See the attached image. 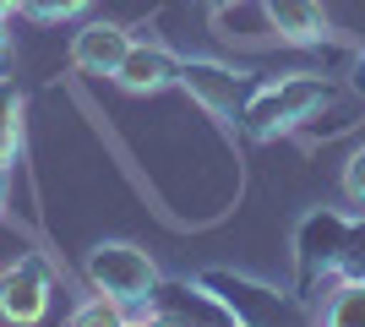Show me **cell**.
<instances>
[{
	"label": "cell",
	"instance_id": "obj_1",
	"mask_svg": "<svg viewBox=\"0 0 365 327\" xmlns=\"http://www.w3.org/2000/svg\"><path fill=\"white\" fill-rule=\"evenodd\" d=\"M333 93L338 88L327 77H278V82H267V88L251 93L240 125L257 142H273V137H284V131H294L300 120H311L322 104H333Z\"/></svg>",
	"mask_w": 365,
	"mask_h": 327
},
{
	"label": "cell",
	"instance_id": "obj_2",
	"mask_svg": "<svg viewBox=\"0 0 365 327\" xmlns=\"http://www.w3.org/2000/svg\"><path fill=\"white\" fill-rule=\"evenodd\" d=\"M88 279H93V289H98V295H115L131 316H142V306H148L158 273H153L148 251L125 246V240H109V246L88 251Z\"/></svg>",
	"mask_w": 365,
	"mask_h": 327
},
{
	"label": "cell",
	"instance_id": "obj_3",
	"mask_svg": "<svg viewBox=\"0 0 365 327\" xmlns=\"http://www.w3.org/2000/svg\"><path fill=\"white\" fill-rule=\"evenodd\" d=\"M202 284H207L229 311H235V322H245V327H278V322H300L305 316L289 295H278L273 284H257V279H245V273H229V267L202 273Z\"/></svg>",
	"mask_w": 365,
	"mask_h": 327
},
{
	"label": "cell",
	"instance_id": "obj_4",
	"mask_svg": "<svg viewBox=\"0 0 365 327\" xmlns=\"http://www.w3.org/2000/svg\"><path fill=\"white\" fill-rule=\"evenodd\" d=\"M142 316H148V322H175V327H185V322L235 327V311H229L202 279L197 284H191V279H158V284H153V295H148V306H142Z\"/></svg>",
	"mask_w": 365,
	"mask_h": 327
},
{
	"label": "cell",
	"instance_id": "obj_5",
	"mask_svg": "<svg viewBox=\"0 0 365 327\" xmlns=\"http://www.w3.org/2000/svg\"><path fill=\"white\" fill-rule=\"evenodd\" d=\"M349 240V218L344 213H311L294 234V273H300V295H311L327 273H338V251Z\"/></svg>",
	"mask_w": 365,
	"mask_h": 327
},
{
	"label": "cell",
	"instance_id": "obj_6",
	"mask_svg": "<svg viewBox=\"0 0 365 327\" xmlns=\"http://www.w3.org/2000/svg\"><path fill=\"white\" fill-rule=\"evenodd\" d=\"M180 88L197 104H207L213 115H224V120H240L251 93H257V82L245 77V71H229L218 61H180Z\"/></svg>",
	"mask_w": 365,
	"mask_h": 327
},
{
	"label": "cell",
	"instance_id": "obj_7",
	"mask_svg": "<svg viewBox=\"0 0 365 327\" xmlns=\"http://www.w3.org/2000/svg\"><path fill=\"white\" fill-rule=\"evenodd\" d=\"M49 295H55V273L44 256H22L16 267L0 273V316L6 322H44Z\"/></svg>",
	"mask_w": 365,
	"mask_h": 327
},
{
	"label": "cell",
	"instance_id": "obj_8",
	"mask_svg": "<svg viewBox=\"0 0 365 327\" xmlns=\"http://www.w3.org/2000/svg\"><path fill=\"white\" fill-rule=\"evenodd\" d=\"M125 55H131V33L115 28V22H88L71 38V66L76 71H93V77H115Z\"/></svg>",
	"mask_w": 365,
	"mask_h": 327
},
{
	"label": "cell",
	"instance_id": "obj_9",
	"mask_svg": "<svg viewBox=\"0 0 365 327\" xmlns=\"http://www.w3.org/2000/svg\"><path fill=\"white\" fill-rule=\"evenodd\" d=\"M115 82L131 88V93H158L169 82H180V61H175L169 49H158V44H131V55L120 61Z\"/></svg>",
	"mask_w": 365,
	"mask_h": 327
},
{
	"label": "cell",
	"instance_id": "obj_10",
	"mask_svg": "<svg viewBox=\"0 0 365 327\" xmlns=\"http://www.w3.org/2000/svg\"><path fill=\"white\" fill-rule=\"evenodd\" d=\"M262 11H267V22H273L284 38H294V44H322V38H327V16H322L317 0H262Z\"/></svg>",
	"mask_w": 365,
	"mask_h": 327
},
{
	"label": "cell",
	"instance_id": "obj_11",
	"mask_svg": "<svg viewBox=\"0 0 365 327\" xmlns=\"http://www.w3.org/2000/svg\"><path fill=\"white\" fill-rule=\"evenodd\" d=\"M327 322H338V327H365V284H344V289L327 300Z\"/></svg>",
	"mask_w": 365,
	"mask_h": 327
},
{
	"label": "cell",
	"instance_id": "obj_12",
	"mask_svg": "<svg viewBox=\"0 0 365 327\" xmlns=\"http://www.w3.org/2000/svg\"><path fill=\"white\" fill-rule=\"evenodd\" d=\"M338 279L344 284H365V224H349V240L338 251Z\"/></svg>",
	"mask_w": 365,
	"mask_h": 327
},
{
	"label": "cell",
	"instance_id": "obj_13",
	"mask_svg": "<svg viewBox=\"0 0 365 327\" xmlns=\"http://www.w3.org/2000/svg\"><path fill=\"white\" fill-rule=\"evenodd\" d=\"M88 0H16V11L33 16V22H61V16H76Z\"/></svg>",
	"mask_w": 365,
	"mask_h": 327
},
{
	"label": "cell",
	"instance_id": "obj_14",
	"mask_svg": "<svg viewBox=\"0 0 365 327\" xmlns=\"http://www.w3.org/2000/svg\"><path fill=\"white\" fill-rule=\"evenodd\" d=\"M125 306L115 295H104V300H93V306H82V311H76V327H98V322H125Z\"/></svg>",
	"mask_w": 365,
	"mask_h": 327
},
{
	"label": "cell",
	"instance_id": "obj_15",
	"mask_svg": "<svg viewBox=\"0 0 365 327\" xmlns=\"http://www.w3.org/2000/svg\"><path fill=\"white\" fill-rule=\"evenodd\" d=\"M344 197H349V202H365V147H354L349 164H344Z\"/></svg>",
	"mask_w": 365,
	"mask_h": 327
},
{
	"label": "cell",
	"instance_id": "obj_16",
	"mask_svg": "<svg viewBox=\"0 0 365 327\" xmlns=\"http://www.w3.org/2000/svg\"><path fill=\"white\" fill-rule=\"evenodd\" d=\"M6 120H22V93H16V82L0 77V125Z\"/></svg>",
	"mask_w": 365,
	"mask_h": 327
},
{
	"label": "cell",
	"instance_id": "obj_17",
	"mask_svg": "<svg viewBox=\"0 0 365 327\" xmlns=\"http://www.w3.org/2000/svg\"><path fill=\"white\" fill-rule=\"evenodd\" d=\"M16 142H22V125L6 120V125H0V170H6V164L16 158Z\"/></svg>",
	"mask_w": 365,
	"mask_h": 327
},
{
	"label": "cell",
	"instance_id": "obj_18",
	"mask_svg": "<svg viewBox=\"0 0 365 327\" xmlns=\"http://www.w3.org/2000/svg\"><path fill=\"white\" fill-rule=\"evenodd\" d=\"M207 6H213V11H229V6H240V0H207Z\"/></svg>",
	"mask_w": 365,
	"mask_h": 327
},
{
	"label": "cell",
	"instance_id": "obj_19",
	"mask_svg": "<svg viewBox=\"0 0 365 327\" xmlns=\"http://www.w3.org/2000/svg\"><path fill=\"white\" fill-rule=\"evenodd\" d=\"M6 11H16V0H0V16H6Z\"/></svg>",
	"mask_w": 365,
	"mask_h": 327
},
{
	"label": "cell",
	"instance_id": "obj_20",
	"mask_svg": "<svg viewBox=\"0 0 365 327\" xmlns=\"http://www.w3.org/2000/svg\"><path fill=\"white\" fill-rule=\"evenodd\" d=\"M0 49H6V28H0Z\"/></svg>",
	"mask_w": 365,
	"mask_h": 327
},
{
	"label": "cell",
	"instance_id": "obj_21",
	"mask_svg": "<svg viewBox=\"0 0 365 327\" xmlns=\"http://www.w3.org/2000/svg\"><path fill=\"white\" fill-rule=\"evenodd\" d=\"M360 66H365V61H360Z\"/></svg>",
	"mask_w": 365,
	"mask_h": 327
}]
</instances>
